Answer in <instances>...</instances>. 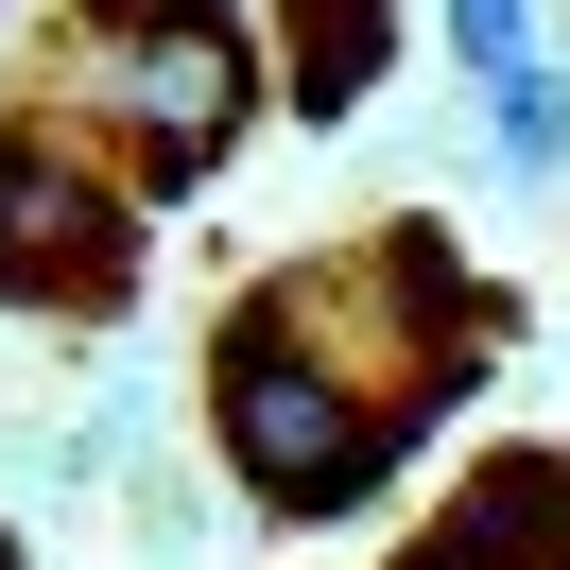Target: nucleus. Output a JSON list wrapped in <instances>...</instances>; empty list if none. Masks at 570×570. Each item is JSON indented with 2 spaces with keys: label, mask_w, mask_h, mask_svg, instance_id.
Masks as SVG:
<instances>
[{
  "label": "nucleus",
  "mask_w": 570,
  "mask_h": 570,
  "mask_svg": "<svg viewBox=\"0 0 570 570\" xmlns=\"http://www.w3.org/2000/svg\"><path fill=\"white\" fill-rule=\"evenodd\" d=\"M0 36H18V0H0Z\"/></svg>",
  "instance_id": "obj_8"
},
{
  "label": "nucleus",
  "mask_w": 570,
  "mask_h": 570,
  "mask_svg": "<svg viewBox=\"0 0 570 570\" xmlns=\"http://www.w3.org/2000/svg\"><path fill=\"white\" fill-rule=\"evenodd\" d=\"M397 570H570V432H553V450L466 466V501H432Z\"/></svg>",
  "instance_id": "obj_4"
},
{
  "label": "nucleus",
  "mask_w": 570,
  "mask_h": 570,
  "mask_svg": "<svg viewBox=\"0 0 570 570\" xmlns=\"http://www.w3.org/2000/svg\"><path fill=\"white\" fill-rule=\"evenodd\" d=\"M570 156V70H519L501 87V174H553Z\"/></svg>",
  "instance_id": "obj_7"
},
{
  "label": "nucleus",
  "mask_w": 570,
  "mask_h": 570,
  "mask_svg": "<svg viewBox=\"0 0 570 570\" xmlns=\"http://www.w3.org/2000/svg\"><path fill=\"white\" fill-rule=\"evenodd\" d=\"M0 570H18V535H0Z\"/></svg>",
  "instance_id": "obj_9"
},
{
  "label": "nucleus",
  "mask_w": 570,
  "mask_h": 570,
  "mask_svg": "<svg viewBox=\"0 0 570 570\" xmlns=\"http://www.w3.org/2000/svg\"><path fill=\"white\" fill-rule=\"evenodd\" d=\"M432 18H450V52H466L484 87H519V70H535V0H432Z\"/></svg>",
  "instance_id": "obj_6"
},
{
  "label": "nucleus",
  "mask_w": 570,
  "mask_h": 570,
  "mask_svg": "<svg viewBox=\"0 0 570 570\" xmlns=\"http://www.w3.org/2000/svg\"><path fill=\"white\" fill-rule=\"evenodd\" d=\"M208 432H225V466H243L259 519H346V501H381V466L415 450V432L381 415V381L294 312V277H259L243 312H225V346H208Z\"/></svg>",
  "instance_id": "obj_2"
},
{
  "label": "nucleus",
  "mask_w": 570,
  "mask_h": 570,
  "mask_svg": "<svg viewBox=\"0 0 570 570\" xmlns=\"http://www.w3.org/2000/svg\"><path fill=\"white\" fill-rule=\"evenodd\" d=\"M277 105V36L259 0H70V121H105L139 208L208 190Z\"/></svg>",
  "instance_id": "obj_1"
},
{
  "label": "nucleus",
  "mask_w": 570,
  "mask_h": 570,
  "mask_svg": "<svg viewBox=\"0 0 570 570\" xmlns=\"http://www.w3.org/2000/svg\"><path fill=\"white\" fill-rule=\"evenodd\" d=\"M259 36H277V105L294 121H363L397 70V0H259Z\"/></svg>",
  "instance_id": "obj_5"
},
{
  "label": "nucleus",
  "mask_w": 570,
  "mask_h": 570,
  "mask_svg": "<svg viewBox=\"0 0 570 570\" xmlns=\"http://www.w3.org/2000/svg\"><path fill=\"white\" fill-rule=\"evenodd\" d=\"M139 294V174L87 121L0 105V312H121Z\"/></svg>",
  "instance_id": "obj_3"
}]
</instances>
